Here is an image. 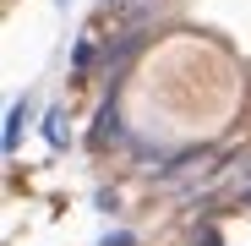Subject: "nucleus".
<instances>
[{
    "label": "nucleus",
    "mask_w": 251,
    "mask_h": 246,
    "mask_svg": "<svg viewBox=\"0 0 251 246\" xmlns=\"http://www.w3.org/2000/svg\"><path fill=\"white\" fill-rule=\"evenodd\" d=\"M44 137H50L55 148H66V120H60V109H50V115H44Z\"/></svg>",
    "instance_id": "obj_2"
},
{
    "label": "nucleus",
    "mask_w": 251,
    "mask_h": 246,
    "mask_svg": "<svg viewBox=\"0 0 251 246\" xmlns=\"http://www.w3.org/2000/svg\"><path fill=\"white\" fill-rule=\"evenodd\" d=\"M27 109H33V99H17V104L6 109V148H17V137H22V120H27Z\"/></svg>",
    "instance_id": "obj_1"
},
{
    "label": "nucleus",
    "mask_w": 251,
    "mask_h": 246,
    "mask_svg": "<svg viewBox=\"0 0 251 246\" xmlns=\"http://www.w3.org/2000/svg\"><path fill=\"white\" fill-rule=\"evenodd\" d=\"M99 246H131V230H115V235H104Z\"/></svg>",
    "instance_id": "obj_3"
},
{
    "label": "nucleus",
    "mask_w": 251,
    "mask_h": 246,
    "mask_svg": "<svg viewBox=\"0 0 251 246\" xmlns=\"http://www.w3.org/2000/svg\"><path fill=\"white\" fill-rule=\"evenodd\" d=\"M60 6H66V0H60Z\"/></svg>",
    "instance_id": "obj_4"
}]
</instances>
